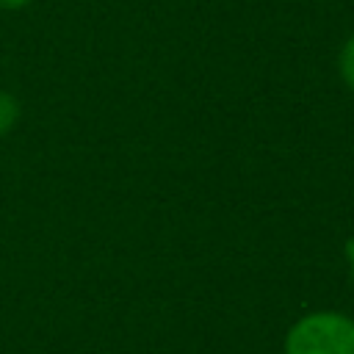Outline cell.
Returning a JSON list of instances; mask_svg holds the SVG:
<instances>
[{"label": "cell", "mask_w": 354, "mask_h": 354, "mask_svg": "<svg viewBox=\"0 0 354 354\" xmlns=\"http://www.w3.org/2000/svg\"><path fill=\"white\" fill-rule=\"evenodd\" d=\"M285 354H354V321L340 313H310L290 326Z\"/></svg>", "instance_id": "1"}, {"label": "cell", "mask_w": 354, "mask_h": 354, "mask_svg": "<svg viewBox=\"0 0 354 354\" xmlns=\"http://www.w3.org/2000/svg\"><path fill=\"white\" fill-rule=\"evenodd\" d=\"M19 119V102L8 91H0V136H6Z\"/></svg>", "instance_id": "2"}, {"label": "cell", "mask_w": 354, "mask_h": 354, "mask_svg": "<svg viewBox=\"0 0 354 354\" xmlns=\"http://www.w3.org/2000/svg\"><path fill=\"white\" fill-rule=\"evenodd\" d=\"M340 75H343L346 86L354 91V36L340 50Z\"/></svg>", "instance_id": "3"}, {"label": "cell", "mask_w": 354, "mask_h": 354, "mask_svg": "<svg viewBox=\"0 0 354 354\" xmlns=\"http://www.w3.org/2000/svg\"><path fill=\"white\" fill-rule=\"evenodd\" d=\"M343 252H346V257H348V263H351V279H354V238H348V241H346Z\"/></svg>", "instance_id": "4"}, {"label": "cell", "mask_w": 354, "mask_h": 354, "mask_svg": "<svg viewBox=\"0 0 354 354\" xmlns=\"http://www.w3.org/2000/svg\"><path fill=\"white\" fill-rule=\"evenodd\" d=\"M30 0H0V8H22L28 6Z\"/></svg>", "instance_id": "5"}]
</instances>
